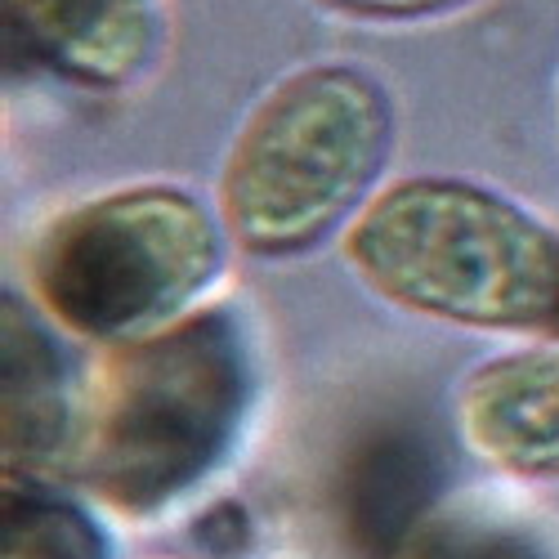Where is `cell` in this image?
<instances>
[{"label":"cell","mask_w":559,"mask_h":559,"mask_svg":"<svg viewBox=\"0 0 559 559\" xmlns=\"http://www.w3.org/2000/svg\"><path fill=\"white\" fill-rule=\"evenodd\" d=\"M394 108L354 63H313L277 81L238 130L219 179V219L251 255H300L371 193Z\"/></svg>","instance_id":"2"},{"label":"cell","mask_w":559,"mask_h":559,"mask_svg":"<svg viewBox=\"0 0 559 559\" xmlns=\"http://www.w3.org/2000/svg\"><path fill=\"white\" fill-rule=\"evenodd\" d=\"M224 233V219L183 189H121L45 228L32 251V287L68 332L144 341L183 322L219 277Z\"/></svg>","instance_id":"4"},{"label":"cell","mask_w":559,"mask_h":559,"mask_svg":"<svg viewBox=\"0 0 559 559\" xmlns=\"http://www.w3.org/2000/svg\"><path fill=\"white\" fill-rule=\"evenodd\" d=\"M247 399L251 358L228 313H193L130 341L90 403L81 430L85 479L126 510H153L224 456Z\"/></svg>","instance_id":"3"},{"label":"cell","mask_w":559,"mask_h":559,"mask_svg":"<svg viewBox=\"0 0 559 559\" xmlns=\"http://www.w3.org/2000/svg\"><path fill=\"white\" fill-rule=\"evenodd\" d=\"M555 332H559V322H555Z\"/></svg>","instance_id":"12"},{"label":"cell","mask_w":559,"mask_h":559,"mask_svg":"<svg viewBox=\"0 0 559 559\" xmlns=\"http://www.w3.org/2000/svg\"><path fill=\"white\" fill-rule=\"evenodd\" d=\"M10 36L81 85H126L157 50L153 0H5Z\"/></svg>","instance_id":"6"},{"label":"cell","mask_w":559,"mask_h":559,"mask_svg":"<svg viewBox=\"0 0 559 559\" xmlns=\"http://www.w3.org/2000/svg\"><path fill=\"white\" fill-rule=\"evenodd\" d=\"M5 559H104V537L76 506L10 484Z\"/></svg>","instance_id":"9"},{"label":"cell","mask_w":559,"mask_h":559,"mask_svg":"<svg viewBox=\"0 0 559 559\" xmlns=\"http://www.w3.org/2000/svg\"><path fill=\"white\" fill-rule=\"evenodd\" d=\"M461 430L501 471L559 479V345L484 362L461 390Z\"/></svg>","instance_id":"5"},{"label":"cell","mask_w":559,"mask_h":559,"mask_svg":"<svg viewBox=\"0 0 559 559\" xmlns=\"http://www.w3.org/2000/svg\"><path fill=\"white\" fill-rule=\"evenodd\" d=\"M345 260L381 300L484 332L559 322V238L471 179L421 175L377 193L345 233Z\"/></svg>","instance_id":"1"},{"label":"cell","mask_w":559,"mask_h":559,"mask_svg":"<svg viewBox=\"0 0 559 559\" xmlns=\"http://www.w3.org/2000/svg\"><path fill=\"white\" fill-rule=\"evenodd\" d=\"M439 492L435 439L416 426L371 430L345 461L341 475V524L362 559H394L421 528Z\"/></svg>","instance_id":"7"},{"label":"cell","mask_w":559,"mask_h":559,"mask_svg":"<svg viewBox=\"0 0 559 559\" xmlns=\"http://www.w3.org/2000/svg\"><path fill=\"white\" fill-rule=\"evenodd\" d=\"M5 456L14 465H50L81 448L76 381L55 332L5 296Z\"/></svg>","instance_id":"8"},{"label":"cell","mask_w":559,"mask_h":559,"mask_svg":"<svg viewBox=\"0 0 559 559\" xmlns=\"http://www.w3.org/2000/svg\"><path fill=\"white\" fill-rule=\"evenodd\" d=\"M336 14H349V19H381V23H407V19H435V14H448V10H461L471 0H318Z\"/></svg>","instance_id":"11"},{"label":"cell","mask_w":559,"mask_h":559,"mask_svg":"<svg viewBox=\"0 0 559 559\" xmlns=\"http://www.w3.org/2000/svg\"><path fill=\"white\" fill-rule=\"evenodd\" d=\"M439 559H546L542 546L515 528H471L452 537Z\"/></svg>","instance_id":"10"}]
</instances>
